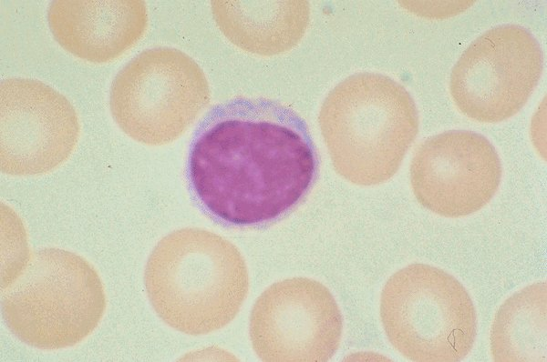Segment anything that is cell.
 <instances>
[{"label": "cell", "instance_id": "obj_5", "mask_svg": "<svg viewBox=\"0 0 547 362\" xmlns=\"http://www.w3.org/2000/svg\"><path fill=\"white\" fill-rule=\"evenodd\" d=\"M379 314L389 343L411 361H461L477 336V313L467 289L428 264H410L390 276Z\"/></svg>", "mask_w": 547, "mask_h": 362}, {"label": "cell", "instance_id": "obj_7", "mask_svg": "<svg viewBox=\"0 0 547 362\" xmlns=\"http://www.w3.org/2000/svg\"><path fill=\"white\" fill-rule=\"evenodd\" d=\"M542 68L541 46L526 28L494 26L473 40L459 57L449 76L450 96L469 118L500 123L524 106Z\"/></svg>", "mask_w": 547, "mask_h": 362}, {"label": "cell", "instance_id": "obj_3", "mask_svg": "<svg viewBox=\"0 0 547 362\" xmlns=\"http://www.w3.org/2000/svg\"><path fill=\"white\" fill-rule=\"evenodd\" d=\"M319 121L335 171L366 186L385 183L397 172L419 128L407 88L371 72L338 84L325 100Z\"/></svg>", "mask_w": 547, "mask_h": 362}, {"label": "cell", "instance_id": "obj_14", "mask_svg": "<svg viewBox=\"0 0 547 362\" xmlns=\"http://www.w3.org/2000/svg\"><path fill=\"white\" fill-rule=\"evenodd\" d=\"M473 3L470 1H440L439 5H434L433 2L428 1L399 2L407 10L426 18H442L455 15L470 7Z\"/></svg>", "mask_w": 547, "mask_h": 362}, {"label": "cell", "instance_id": "obj_4", "mask_svg": "<svg viewBox=\"0 0 547 362\" xmlns=\"http://www.w3.org/2000/svg\"><path fill=\"white\" fill-rule=\"evenodd\" d=\"M3 296V317L12 333L40 349L81 342L98 326L106 308L102 282L82 256L44 248L30 257Z\"/></svg>", "mask_w": 547, "mask_h": 362}, {"label": "cell", "instance_id": "obj_6", "mask_svg": "<svg viewBox=\"0 0 547 362\" xmlns=\"http://www.w3.org/2000/svg\"><path fill=\"white\" fill-rule=\"evenodd\" d=\"M201 67L185 53L170 47L147 49L114 78L110 111L119 128L148 146L177 139L209 103Z\"/></svg>", "mask_w": 547, "mask_h": 362}, {"label": "cell", "instance_id": "obj_11", "mask_svg": "<svg viewBox=\"0 0 547 362\" xmlns=\"http://www.w3.org/2000/svg\"><path fill=\"white\" fill-rule=\"evenodd\" d=\"M141 0H56L47 23L57 42L73 55L92 63L118 58L148 26Z\"/></svg>", "mask_w": 547, "mask_h": 362}, {"label": "cell", "instance_id": "obj_13", "mask_svg": "<svg viewBox=\"0 0 547 362\" xmlns=\"http://www.w3.org/2000/svg\"><path fill=\"white\" fill-rule=\"evenodd\" d=\"M296 2V1H295ZM270 1H214L212 11L216 22L235 45L258 54H276L299 40L308 19L288 21V10L284 2Z\"/></svg>", "mask_w": 547, "mask_h": 362}, {"label": "cell", "instance_id": "obj_1", "mask_svg": "<svg viewBox=\"0 0 547 362\" xmlns=\"http://www.w3.org/2000/svg\"><path fill=\"white\" fill-rule=\"evenodd\" d=\"M315 157L303 120L270 101L222 105L196 139L190 176L204 206L231 224L276 218L307 191Z\"/></svg>", "mask_w": 547, "mask_h": 362}, {"label": "cell", "instance_id": "obj_8", "mask_svg": "<svg viewBox=\"0 0 547 362\" xmlns=\"http://www.w3.org/2000/svg\"><path fill=\"white\" fill-rule=\"evenodd\" d=\"M342 330L334 297L320 282L307 277L272 285L251 313V341L263 361H327L339 347Z\"/></svg>", "mask_w": 547, "mask_h": 362}, {"label": "cell", "instance_id": "obj_12", "mask_svg": "<svg viewBox=\"0 0 547 362\" xmlns=\"http://www.w3.org/2000/svg\"><path fill=\"white\" fill-rule=\"evenodd\" d=\"M546 282L529 285L508 297L490 332L494 361L546 362Z\"/></svg>", "mask_w": 547, "mask_h": 362}, {"label": "cell", "instance_id": "obj_9", "mask_svg": "<svg viewBox=\"0 0 547 362\" xmlns=\"http://www.w3.org/2000/svg\"><path fill=\"white\" fill-rule=\"evenodd\" d=\"M79 123L71 103L36 79L9 78L0 86V166L18 176L47 173L75 149Z\"/></svg>", "mask_w": 547, "mask_h": 362}, {"label": "cell", "instance_id": "obj_2", "mask_svg": "<svg viewBox=\"0 0 547 362\" xmlns=\"http://www.w3.org/2000/svg\"><path fill=\"white\" fill-rule=\"evenodd\" d=\"M144 283L154 311L167 325L200 336L234 318L248 293L249 277L232 243L190 227L159 241L149 256Z\"/></svg>", "mask_w": 547, "mask_h": 362}, {"label": "cell", "instance_id": "obj_10", "mask_svg": "<svg viewBox=\"0 0 547 362\" xmlns=\"http://www.w3.org/2000/svg\"><path fill=\"white\" fill-rule=\"evenodd\" d=\"M502 175L500 156L482 135L449 130L426 139L409 167L413 194L426 209L444 217L471 215L497 192Z\"/></svg>", "mask_w": 547, "mask_h": 362}]
</instances>
